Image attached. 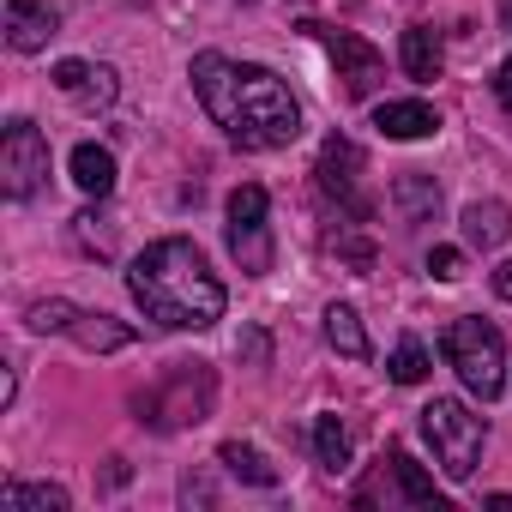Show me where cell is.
I'll use <instances>...</instances> for the list:
<instances>
[{
	"instance_id": "19",
	"label": "cell",
	"mask_w": 512,
	"mask_h": 512,
	"mask_svg": "<svg viewBox=\"0 0 512 512\" xmlns=\"http://www.w3.org/2000/svg\"><path fill=\"white\" fill-rule=\"evenodd\" d=\"M0 506L7 512H67V488H55V482H7L0 488Z\"/></svg>"
},
{
	"instance_id": "2",
	"label": "cell",
	"mask_w": 512,
	"mask_h": 512,
	"mask_svg": "<svg viewBox=\"0 0 512 512\" xmlns=\"http://www.w3.org/2000/svg\"><path fill=\"white\" fill-rule=\"evenodd\" d=\"M127 290L133 302L163 326V332H205L223 320V284L205 266V253L187 235H163L151 241L139 260L127 266Z\"/></svg>"
},
{
	"instance_id": "13",
	"label": "cell",
	"mask_w": 512,
	"mask_h": 512,
	"mask_svg": "<svg viewBox=\"0 0 512 512\" xmlns=\"http://www.w3.org/2000/svg\"><path fill=\"white\" fill-rule=\"evenodd\" d=\"M374 127H380L386 139H428V133L440 127V115H434L428 103H380V109H374Z\"/></svg>"
},
{
	"instance_id": "8",
	"label": "cell",
	"mask_w": 512,
	"mask_h": 512,
	"mask_svg": "<svg viewBox=\"0 0 512 512\" xmlns=\"http://www.w3.org/2000/svg\"><path fill=\"white\" fill-rule=\"evenodd\" d=\"M314 175H320V187H326V199H338L356 223H368L374 217V199H362L356 193V181H362V151L344 139V133H332L326 145H320V163H314Z\"/></svg>"
},
{
	"instance_id": "9",
	"label": "cell",
	"mask_w": 512,
	"mask_h": 512,
	"mask_svg": "<svg viewBox=\"0 0 512 512\" xmlns=\"http://www.w3.org/2000/svg\"><path fill=\"white\" fill-rule=\"evenodd\" d=\"M314 37H326V55H332V67H338V79H344V91L350 97H368L380 79H386V61H380V49L374 43H362L356 31H326V25H308Z\"/></svg>"
},
{
	"instance_id": "16",
	"label": "cell",
	"mask_w": 512,
	"mask_h": 512,
	"mask_svg": "<svg viewBox=\"0 0 512 512\" xmlns=\"http://www.w3.org/2000/svg\"><path fill=\"white\" fill-rule=\"evenodd\" d=\"M440 67H446L440 37H434L428 25H410V31H404V73H410L416 85H434V79H440Z\"/></svg>"
},
{
	"instance_id": "28",
	"label": "cell",
	"mask_w": 512,
	"mask_h": 512,
	"mask_svg": "<svg viewBox=\"0 0 512 512\" xmlns=\"http://www.w3.org/2000/svg\"><path fill=\"white\" fill-rule=\"evenodd\" d=\"M494 91H500V103H506V109H512V61H506V67H500V73H494Z\"/></svg>"
},
{
	"instance_id": "14",
	"label": "cell",
	"mask_w": 512,
	"mask_h": 512,
	"mask_svg": "<svg viewBox=\"0 0 512 512\" xmlns=\"http://www.w3.org/2000/svg\"><path fill=\"white\" fill-rule=\"evenodd\" d=\"M506 235H512V205H500V199L464 205V241L470 247H500Z\"/></svg>"
},
{
	"instance_id": "12",
	"label": "cell",
	"mask_w": 512,
	"mask_h": 512,
	"mask_svg": "<svg viewBox=\"0 0 512 512\" xmlns=\"http://www.w3.org/2000/svg\"><path fill=\"white\" fill-rule=\"evenodd\" d=\"M55 91L73 97L79 109H103V103H115V73L91 67V61H61L55 67Z\"/></svg>"
},
{
	"instance_id": "1",
	"label": "cell",
	"mask_w": 512,
	"mask_h": 512,
	"mask_svg": "<svg viewBox=\"0 0 512 512\" xmlns=\"http://www.w3.org/2000/svg\"><path fill=\"white\" fill-rule=\"evenodd\" d=\"M193 97L241 151H278L302 133V103L290 97V85L272 67L205 49L193 55Z\"/></svg>"
},
{
	"instance_id": "29",
	"label": "cell",
	"mask_w": 512,
	"mask_h": 512,
	"mask_svg": "<svg viewBox=\"0 0 512 512\" xmlns=\"http://www.w3.org/2000/svg\"><path fill=\"white\" fill-rule=\"evenodd\" d=\"M500 25H506V31H512V0H500Z\"/></svg>"
},
{
	"instance_id": "3",
	"label": "cell",
	"mask_w": 512,
	"mask_h": 512,
	"mask_svg": "<svg viewBox=\"0 0 512 512\" xmlns=\"http://www.w3.org/2000/svg\"><path fill=\"white\" fill-rule=\"evenodd\" d=\"M217 404V374L205 362H169L163 380H151L145 392H133V416L157 434H175V428H193L205 422Z\"/></svg>"
},
{
	"instance_id": "7",
	"label": "cell",
	"mask_w": 512,
	"mask_h": 512,
	"mask_svg": "<svg viewBox=\"0 0 512 512\" xmlns=\"http://www.w3.org/2000/svg\"><path fill=\"white\" fill-rule=\"evenodd\" d=\"M229 253L241 272H266L272 266V241H266V187L247 181L229 193Z\"/></svg>"
},
{
	"instance_id": "18",
	"label": "cell",
	"mask_w": 512,
	"mask_h": 512,
	"mask_svg": "<svg viewBox=\"0 0 512 512\" xmlns=\"http://www.w3.org/2000/svg\"><path fill=\"white\" fill-rule=\"evenodd\" d=\"M73 181H79V193L109 199V193H115V157H109L103 145H79V151H73Z\"/></svg>"
},
{
	"instance_id": "10",
	"label": "cell",
	"mask_w": 512,
	"mask_h": 512,
	"mask_svg": "<svg viewBox=\"0 0 512 512\" xmlns=\"http://www.w3.org/2000/svg\"><path fill=\"white\" fill-rule=\"evenodd\" d=\"M55 25H61V13L49 7V0H7V43H13L19 55L49 49Z\"/></svg>"
},
{
	"instance_id": "20",
	"label": "cell",
	"mask_w": 512,
	"mask_h": 512,
	"mask_svg": "<svg viewBox=\"0 0 512 512\" xmlns=\"http://www.w3.org/2000/svg\"><path fill=\"white\" fill-rule=\"evenodd\" d=\"M326 338H332V350H338V356H350V362H362V356H368L362 314H356V308H344V302H332V308H326Z\"/></svg>"
},
{
	"instance_id": "6",
	"label": "cell",
	"mask_w": 512,
	"mask_h": 512,
	"mask_svg": "<svg viewBox=\"0 0 512 512\" xmlns=\"http://www.w3.org/2000/svg\"><path fill=\"white\" fill-rule=\"evenodd\" d=\"M49 175V139L37 121H7V139H0V187L7 199H31Z\"/></svg>"
},
{
	"instance_id": "22",
	"label": "cell",
	"mask_w": 512,
	"mask_h": 512,
	"mask_svg": "<svg viewBox=\"0 0 512 512\" xmlns=\"http://www.w3.org/2000/svg\"><path fill=\"white\" fill-rule=\"evenodd\" d=\"M314 452H320L326 470H344V464H350V428H344L338 416H320V422H314Z\"/></svg>"
},
{
	"instance_id": "26",
	"label": "cell",
	"mask_w": 512,
	"mask_h": 512,
	"mask_svg": "<svg viewBox=\"0 0 512 512\" xmlns=\"http://www.w3.org/2000/svg\"><path fill=\"white\" fill-rule=\"evenodd\" d=\"M338 253H344L356 272H368V266H374V247H368V241H338Z\"/></svg>"
},
{
	"instance_id": "25",
	"label": "cell",
	"mask_w": 512,
	"mask_h": 512,
	"mask_svg": "<svg viewBox=\"0 0 512 512\" xmlns=\"http://www.w3.org/2000/svg\"><path fill=\"white\" fill-rule=\"evenodd\" d=\"M428 272H434L440 284L464 278V253H458V247H434V253H428Z\"/></svg>"
},
{
	"instance_id": "24",
	"label": "cell",
	"mask_w": 512,
	"mask_h": 512,
	"mask_svg": "<svg viewBox=\"0 0 512 512\" xmlns=\"http://www.w3.org/2000/svg\"><path fill=\"white\" fill-rule=\"evenodd\" d=\"M31 332H73V320H79V308L73 302H31Z\"/></svg>"
},
{
	"instance_id": "15",
	"label": "cell",
	"mask_w": 512,
	"mask_h": 512,
	"mask_svg": "<svg viewBox=\"0 0 512 512\" xmlns=\"http://www.w3.org/2000/svg\"><path fill=\"white\" fill-rule=\"evenodd\" d=\"M217 464L229 470V476H241V482H253V488H278V464L260 452V446H241V440H223L217 446Z\"/></svg>"
},
{
	"instance_id": "11",
	"label": "cell",
	"mask_w": 512,
	"mask_h": 512,
	"mask_svg": "<svg viewBox=\"0 0 512 512\" xmlns=\"http://www.w3.org/2000/svg\"><path fill=\"white\" fill-rule=\"evenodd\" d=\"M380 464H386V476H392V488H386V506L392 500H404V506H440V494H434V476L404 452V446H386L380 452Z\"/></svg>"
},
{
	"instance_id": "4",
	"label": "cell",
	"mask_w": 512,
	"mask_h": 512,
	"mask_svg": "<svg viewBox=\"0 0 512 512\" xmlns=\"http://www.w3.org/2000/svg\"><path fill=\"white\" fill-rule=\"evenodd\" d=\"M440 350L458 368V380H464L470 398H482V404L500 398V386H506V338L488 320H452L440 332Z\"/></svg>"
},
{
	"instance_id": "23",
	"label": "cell",
	"mask_w": 512,
	"mask_h": 512,
	"mask_svg": "<svg viewBox=\"0 0 512 512\" xmlns=\"http://www.w3.org/2000/svg\"><path fill=\"white\" fill-rule=\"evenodd\" d=\"M386 374H392L398 386H422V380H428V350H422L416 338H404V344L392 350V362H386Z\"/></svg>"
},
{
	"instance_id": "17",
	"label": "cell",
	"mask_w": 512,
	"mask_h": 512,
	"mask_svg": "<svg viewBox=\"0 0 512 512\" xmlns=\"http://www.w3.org/2000/svg\"><path fill=\"white\" fill-rule=\"evenodd\" d=\"M392 205L404 211V223H428V217L440 211V187H434L422 169H404V175L392 181Z\"/></svg>"
},
{
	"instance_id": "27",
	"label": "cell",
	"mask_w": 512,
	"mask_h": 512,
	"mask_svg": "<svg viewBox=\"0 0 512 512\" xmlns=\"http://www.w3.org/2000/svg\"><path fill=\"white\" fill-rule=\"evenodd\" d=\"M494 296H500V302H512V260H506V266H494Z\"/></svg>"
},
{
	"instance_id": "21",
	"label": "cell",
	"mask_w": 512,
	"mask_h": 512,
	"mask_svg": "<svg viewBox=\"0 0 512 512\" xmlns=\"http://www.w3.org/2000/svg\"><path fill=\"white\" fill-rule=\"evenodd\" d=\"M73 338H79L85 350H127V344H133V332H127L121 320H109V314H79V320H73Z\"/></svg>"
},
{
	"instance_id": "5",
	"label": "cell",
	"mask_w": 512,
	"mask_h": 512,
	"mask_svg": "<svg viewBox=\"0 0 512 512\" xmlns=\"http://www.w3.org/2000/svg\"><path fill=\"white\" fill-rule=\"evenodd\" d=\"M422 440L434 446V464H440L452 482H470L488 428H482V416H470L458 398H434V404H422Z\"/></svg>"
}]
</instances>
